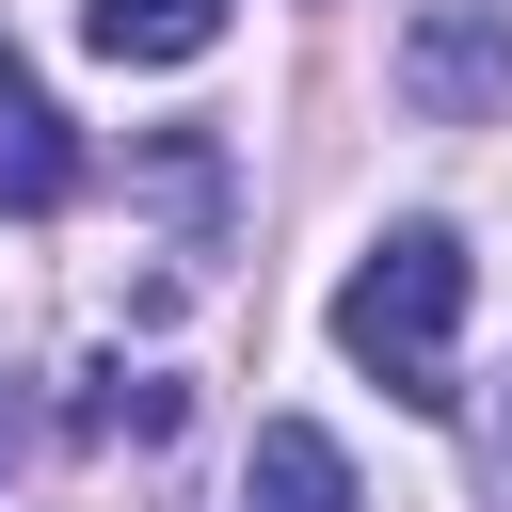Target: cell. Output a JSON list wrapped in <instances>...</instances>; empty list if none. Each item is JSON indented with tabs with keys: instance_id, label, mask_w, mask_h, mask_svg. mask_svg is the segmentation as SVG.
I'll list each match as a JSON object with an SVG mask.
<instances>
[{
	"instance_id": "cell-1",
	"label": "cell",
	"mask_w": 512,
	"mask_h": 512,
	"mask_svg": "<svg viewBox=\"0 0 512 512\" xmlns=\"http://www.w3.org/2000/svg\"><path fill=\"white\" fill-rule=\"evenodd\" d=\"M464 240L448 224H384L368 256H352V288H336V352L352 368H384V400H416V416H448L464 384H448V336H464Z\"/></svg>"
},
{
	"instance_id": "cell-2",
	"label": "cell",
	"mask_w": 512,
	"mask_h": 512,
	"mask_svg": "<svg viewBox=\"0 0 512 512\" xmlns=\"http://www.w3.org/2000/svg\"><path fill=\"white\" fill-rule=\"evenodd\" d=\"M400 96H416L432 128H464V112H512V16H480V0L416 16V48H400Z\"/></svg>"
},
{
	"instance_id": "cell-3",
	"label": "cell",
	"mask_w": 512,
	"mask_h": 512,
	"mask_svg": "<svg viewBox=\"0 0 512 512\" xmlns=\"http://www.w3.org/2000/svg\"><path fill=\"white\" fill-rule=\"evenodd\" d=\"M64 192H80V128H64V112H48V80L0 48V208H16V224H48Z\"/></svg>"
},
{
	"instance_id": "cell-4",
	"label": "cell",
	"mask_w": 512,
	"mask_h": 512,
	"mask_svg": "<svg viewBox=\"0 0 512 512\" xmlns=\"http://www.w3.org/2000/svg\"><path fill=\"white\" fill-rule=\"evenodd\" d=\"M240 512H352V448L320 416H272L256 464H240Z\"/></svg>"
},
{
	"instance_id": "cell-5",
	"label": "cell",
	"mask_w": 512,
	"mask_h": 512,
	"mask_svg": "<svg viewBox=\"0 0 512 512\" xmlns=\"http://www.w3.org/2000/svg\"><path fill=\"white\" fill-rule=\"evenodd\" d=\"M80 32H96V64H208L224 48V0H96Z\"/></svg>"
},
{
	"instance_id": "cell-6",
	"label": "cell",
	"mask_w": 512,
	"mask_h": 512,
	"mask_svg": "<svg viewBox=\"0 0 512 512\" xmlns=\"http://www.w3.org/2000/svg\"><path fill=\"white\" fill-rule=\"evenodd\" d=\"M480 480H496V512H512V400H496V448H480Z\"/></svg>"
}]
</instances>
